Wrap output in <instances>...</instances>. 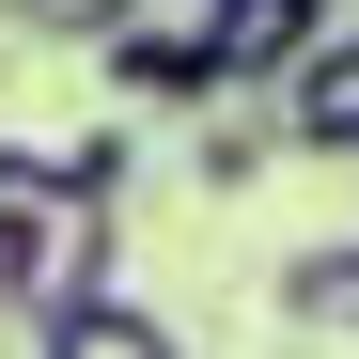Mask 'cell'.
Instances as JSON below:
<instances>
[{"label":"cell","instance_id":"cell-1","mask_svg":"<svg viewBox=\"0 0 359 359\" xmlns=\"http://www.w3.org/2000/svg\"><path fill=\"white\" fill-rule=\"evenodd\" d=\"M109 219L126 203H94L47 141H0V328H79L94 297H126L109 281Z\"/></svg>","mask_w":359,"mask_h":359},{"label":"cell","instance_id":"cell-2","mask_svg":"<svg viewBox=\"0 0 359 359\" xmlns=\"http://www.w3.org/2000/svg\"><path fill=\"white\" fill-rule=\"evenodd\" d=\"M94 63H109V94H141V109L234 94V0H141V16L94 47Z\"/></svg>","mask_w":359,"mask_h":359},{"label":"cell","instance_id":"cell-3","mask_svg":"<svg viewBox=\"0 0 359 359\" xmlns=\"http://www.w3.org/2000/svg\"><path fill=\"white\" fill-rule=\"evenodd\" d=\"M344 32V0H234V94L250 109H281L297 94V63Z\"/></svg>","mask_w":359,"mask_h":359},{"label":"cell","instance_id":"cell-4","mask_svg":"<svg viewBox=\"0 0 359 359\" xmlns=\"http://www.w3.org/2000/svg\"><path fill=\"white\" fill-rule=\"evenodd\" d=\"M281 141H297V156H344V172H359V16L313 47V63H297V94H281Z\"/></svg>","mask_w":359,"mask_h":359},{"label":"cell","instance_id":"cell-5","mask_svg":"<svg viewBox=\"0 0 359 359\" xmlns=\"http://www.w3.org/2000/svg\"><path fill=\"white\" fill-rule=\"evenodd\" d=\"M281 313H297V328H359V234L281 250Z\"/></svg>","mask_w":359,"mask_h":359},{"label":"cell","instance_id":"cell-6","mask_svg":"<svg viewBox=\"0 0 359 359\" xmlns=\"http://www.w3.org/2000/svg\"><path fill=\"white\" fill-rule=\"evenodd\" d=\"M32 359H188V344H172L141 297H94V313H79V328H47Z\"/></svg>","mask_w":359,"mask_h":359},{"label":"cell","instance_id":"cell-7","mask_svg":"<svg viewBox=\"0 0 359 359\" xmlns=\"http://www.w3.org/2000/svg\"><path fill=\"white\" fill-rule=\"evenodd\" d=\"M281 156H297V141H281V109H234V126H203V156H188V172H203L219 203H234V188H266Z\"/></svg>","mask_w":359,"mask_h":359},{"label":"cell","instance_id":"cell-8","mask_svg":"<svg viewBox=\"0 0 359 359\" xmlns=\"http://www.w3.org/2000/svg\"><path fill=\"white\" fill-rule=\"evenodd\" d=\"M0 16H16V32H47V47H109L141 0H0Z\"/></svg>","mask_w":359,"mask_h":359},{"label":"cell","instance_id":"cell-9","mask_svg":"<svg viewBox=\"0 0 359 359\" xmlns=\"http://www.w3.org/2000/svg\"><path fill=\"white\" fill-rule=\"evenodd\" d=\"M63 172H79L94 203H126V188H141V126H79V141H63Z\"/></svg>","mask_w":359,"mask_h":359}]
</instances>
